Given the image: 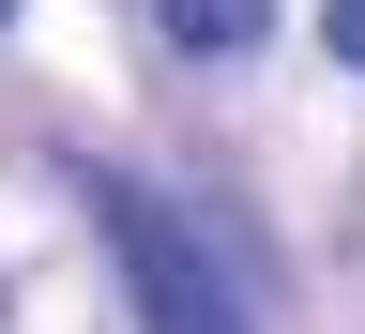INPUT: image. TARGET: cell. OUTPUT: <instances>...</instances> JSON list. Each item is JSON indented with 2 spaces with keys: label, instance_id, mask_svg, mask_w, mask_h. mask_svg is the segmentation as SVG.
Returning <instances> with one entry per match:
<instances>
[{
  "label": "cell",
  "instance_id": "6da1fadb",
  "mask_svg": "<svg viewBox=\"0 0 365 334\" xmlns=\"http://www.w3.org/2000/svg\"><path fill=\"white\" fill-rule=\"evenodd\" d=\"M91 213H107V259H122V304H137V334H259L244 273H228L198 228L153 198V182H91Z\"/></svg>",
  "mask_w": 365,
  "mask_h": 334
},
{
  "label": "cell",
  "instance_id": "7a4b0ae2",
  "mask_svg": "<svg viewBox=\"0 0 365 334\" xmlns=\"http://www.w3.org/2000/svg\"><path fill=\"white\" fill-rule=\"evenodd\" d=\"M153 31L182 46V61H244V46L274 31V0H153Z\"/></svg>",
  "mask_w": 365,
  "mask_h": 334
},
{
  "label": "cell",
  "instance_id": "3957f363",
  "mask_svg": "<svg viewBox=\"0 0 365 334\" xmlns=\"http://www.w3.org/2000/svg\"><path fill=\"white\" fill-rule=\"evenodd\" d=\"M319 46H335V61L365 76V0H335V16H319Z\"/></svg>",
  "mask_w": 365,
  "mask_h": 334
},
{
  "label": "cell",
  "instance_id": "277c9868",
  "mask_svg": "<svg viewBox=\"0 0 365 334\" xmlns=\"http://www.w3.org/2000/svg\"><path fill=\"white\" fill-rule=\"evenodd\" d=\"M0 16H16V0H0Z\"/></svg>",
  "mask_w": 365,
  "mask_h": 334
}]
</instances>
